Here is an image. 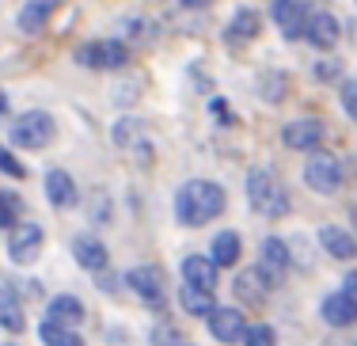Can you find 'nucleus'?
Masks as SVG:
<instances>
[{
	"label": "nucleus",
	"instance_id": "f8f14e48",
	"mask_svg": "<svg viewBox=\"0 0 357 346\" xmlns=\"http://www.w3.org/2000/svg\"><path fill=\"white\" fill-rule=\"evenodd\" d=\"M304 38L316 50H335L338 46V20L331 12H312L308 27H304Z\"/></svg>",
	"mask_w": 357,
	"mask_h": 346
},
{
	"label": "nucleus",
	"instance_id": "72a5a7b5",
	"mask_svg": "<svg viewBox=\"0 0 357 346\" xmlns=\"http://www.w3.org/2000/svg\"><path fill=\"white\" fill-rule=\"evenodd\" d=\"M354 221H357V206H354Z\"/></svg>",
	"mask_w": 357,
	"mask_h": 346
},
{
	"label": "nucleus",
	"instance_id": "aec40b11",
	"mask_svg": "<svg viewBox=\"0 0 357 346\" xmlns=\"http://www.w3.org/2000/svg\"><path fill=\"white\" fill-rule=\"evenodd\" d=\"M54 8H57V0H27V4H23V12H20V31L38 35V31L50 23Z\"/></svg>",
	"mask_w": 357,
	"mask_h": 346
},
{
	"label": "nucleus",
	"instance_id": "a211bd4d",
	"mask_svg": "<svg viewBox=\"0 0 357 346\" xmlns=\"http://www.w3.org/2000/svg\"><path fill=\"white\" fill-rule=\"evenodd\" d=\"M319 243L331 259H354L357 255V240L346 229H335V225H323L319 229Z\"/></svg>",
	"mask_w": 357,
	"mask_h": 346
},
{
	"label": "nucleus",
	"instance_id": "f704fd0d",
	"mask_svg": "<svg viewBox=\"0 0 357 346\" xmlns=\"http://www.w3.org/2000/svg\"><path fill=\"white\" fill-rule=\"evenodd\" d=\"M175 346H190V343H175Z\"/></svg>",
	"mask_w": 357,
	"mask_h": 346
},
{
	"label": "nucleus",
	"instance_id": "4be33fe9",
	"mask_svg": "<svg viewBox=\"0 0 357 346\" xmlns=\"http://www.w3.org/2000/svg\"><path fill=\"white\" fill-rule=\"evenodd\" d=\"M240 251H243L240 232H220L217 240H213V251H209V259H213L217 266H236V263H240Z\"/></svg>",
	"mask_w": 357,
	"mask_h": 346
},
{
	"label": "nucleus",
	"instance_id": "473e14b6",
	"mask_svg": "<svg viewBox=\"0 0 357 346\" xmlns=\"http://www.w3.org/2000/svg\"><path fill=\"white\" fill-rule=\"evenodd\" d=\"M8 111V99H4V91H0V114H4Z\"/></svg>",
	"mask_w": 357,
	"mask_h": 346
},
{
	"label": "nucleus",
	"instance_id": "f257e3e1",
	"mask_svg": "<svg viewBox=\"0 0 357 346\" xmlns=\"http://www.w3.org/2000/svg\"><path fill=\"white\" fill-rule=\"evenodd\" d=\"M225 206H228L225 187H220V183H209V179H190L175 194V217H178V225H186V229L209 225L213 217L225 213Z\"/></svg>",
	"mask_w": 357,
	"mask_h": 346
},
{
	"label": "nucleus",
	"instance_id": "6e6552de",
	"mask_svg": "<svg viewBox=\"0 0 357 346\" xmlns=\"http://www.w3.org/2000/svg\"><path fill=\"white\" fill-rule=\"evenodd\" d=\"M323 137H327V126L319 118H296V122H289L282 130V141L293 153H316L323 145Z\"/></svg>",
	"mask_w": 357,
	"mask_h": 346
},
{
	"label": "nucleus",
	"instance_id": "b1692460",
	"mask_svg": "<svg viewBox=\"0 0 357 346\" xmlns=\"http://www.w3.org/2000/svg\"><path fill=\"white\" fill-rule=\"evenodd\" d=\"M23 324H27V319H23L20 297H15L12 289H0V327L15 335V331H23Z\"/></svg>",
	"mask_w": 357,
	"mask_h": 346
},
{
	"label": "nucleus",
	"instance_id": "0eeeda50",
	"mask_svg": "<svg viewBox=\"0 0 357 346\" xmlns=\"http://www.w3.org/2000/svg\"><path fill=\"white\" fill-rule=\"evenodd\" d=\"M270 15H274V23L282 27V35L289 42H301L312 12H308V0H274V4H270Z\"/></svg>",
	"mask_w": 357,
	"mask_h": 346
},
{
	"label": "nucleus",
	"instance_id": "4468645a",
	"mask_svg": "<svg viewBox=\"0 0 357 346\" xmlns=\"http://www.w3.org/2000/svg\"><path fill=\"white\" fill-rule=\"evenodd\" d=\"M266 289H270V278L262 274L259 266H255V270H243V274L236 278V297H240L243 305H255V308H259L262 301H266Z\"/></svg>",
	"mask_w": 357,
	"mask_h": 346
},
{
	"label": "nucleus",
	"instance_id": "c756f323",
	"mask_svg": "<svg viewBox=\"0 0 357 346\" xmlns=\"http://www.w3.org/2000/svg\"><path fill=\"white\" fill-rule=\"evenodd\" d=\"M338 69H342L338 61H319V65H316V77H319V80H335Z\"/></svg>",
	"mask_w": 357,
	"mask_h": 346
},
{
	"label": "nucleus",
	"instance_id": "a878e982",
	"mask_svg": "<svg viewBox=\"0 0 357 346\" xmlns=\"http://www.w3.org/2000/svg\"><path fill=\"white\" fill-rule=\"evenodd\" d=\"M23 221V198L15 190H0V229H12Z\"/></svg>",
	"mask_w": 357,
	"mask_h": 346
},
{
	"label": "nucleus",
	"instance_id": "1a4fd4ad",
	"mask_svg": "<svg viewBox=\"0 0 357 346\" xmlns=\"http://www.w3.org/2000/svg\"><path fill=\"white\" fill-rule=\"evenodd\" d=\"M126 282L133 285V293L144 301L149 308H164V278H160V270L152 266H133L130 274H126Z\"/></svg>",
	"mask_w": 357,
	"mask_h": 346
},
{
	"label": "nucleus",
	"instance_id": "393cba45",
	"mask_svg": "<svg viewBox=\"0 0 357 346\" xmlns=\"http://www.w3.org/2000/svg\"><path fill=\"white\" fill-rule=\"evenodd\" d=\"M38 335H42V343H46V346H84V339L73 331V327H65V324H54V319H46Z\"/></svg>",
	"mask_w": 357,
	"mask_h": 346
},
{
	"label": "nucleus",
	"instance_id": "dca6fc26",
	"mask_svg": "<svg viewBox=\"0 0 357 346\" xmlns=\"http://www.w3.org/2000/svg\"><path fill=\"white\" fill-rule=\"evenodd\" d=\"M259 31H262V15L255 12V8H240V12L232 15V23H228L225 38L232 42V46H240V42L259 38Z\"/></svg>",
	"mask_w": 357,
	"mask_h": 346
},
{
	"label": "nucleus",
	"instance_id": "2eb2a0df",
	"mask_svg": "<svg viewBox=\"0 0 357 346\" xmlns=\"http://www.w3.org/2000/svg\"><path fill=\"white\" fill-rule=\"evenodd\" d=\"M183 282L198 289H217V263L209 255H190L183 263Z\"/></svg>",
	"mask_w": 357,
	"mask_h": 346
},
{
	"label": "nucleus",
	"instance_id": "7c9ffc66",
	"mask_svg": "<svg viewBox=\"0 0 357 346\" xmlns=\"http://www.w3.org/2000/svg\"><path fill=\"white\" fill-rule=\"evenodd\" d=\"M342 293H346V297H350L354 305H357V270H350V274L342 278Z\"/></svg>",
	"mask_w": 357,
	"mask_h": 346
},
{
	"label": "nucleus",
	"instance_id": "c85d7f7f",
	"mask_svg": "<svg viewBox=\"0 0 357 346\" xmlns=\"http://www.w3.org/2000/svg\"><path fill=\"white\" fill-rule=\"evenodd\" d=\"M342 107H346V114L357 122V80H346L342 84Z\"/></svg>",
	"mask_w": 357,
	"mask_h": 346
},
{
	"label": "nucleus",
	"instance_id": "5701e85b",
	"mask_svg": "<svg viewBox=\"0 0 357 346\" xmlns=\"http://www.w3.org/2000/svg\"><path fill=\"white\" fill-rule=\"evenodd\" d=\"M46 319H54V324H65V327H76L84 319V305L76 297H54L50 301V312Z\"/></svg>",
	"mask_w": 357,
	"mask_h": 346
},
{
	"label": "nucleus",
	"instance_id": "6ab92c4d",
	"mask_svg": "<svg viewBox=\"0 0 357 346\" xmlns=\"http://www.w3.org/2000/svg\"><path fill=\"white\" fill-rule=\"evenodd\" d=\"M323 319H327L331 327H350L357 319V305L338 289V293H331V297L323 301Z\"/></svg>",
	"mask_w": 357,
	"mask_h": 346
},
{
	"label": "nucleus",
	"instance_id": "7ed1b4c3",
	"mask_svg": "<svg viewBox=\"0 0 357 346\" xmlns=\"http://www.w3.org/2000/svg\"><path fill=\"white\" fill-rule=\"evenodd\" d=\"M54 137H57V122H54V114H46V111H27L12 122V145L27 149V153L46 149Z\"/></svg>",
	"mask_w": 357,
	"mask_h": 346
},
{
	"label": "nucleus",
	"instance_id": "20e7f679",
	"mask_svg": "<svg viewBox=\"0 0 357 346\" xmlns=\"http://www.w3.org/2000/svg\"><path fill=\"white\" fill-rule=\"evenodd\" d=\"M73 57H76V65H84V69H91V73H110V69H122V65L130 61V50H126L122 42L99 38V42L80 46Z\"/></svg>",
	"mask_w": 357,
	"mask_h": 346
},
{
	"label": "nucleus",
	"instance_id": "423d86ee",
	"mask_svg": "<svg viewBox=\"0 0 357 346\" xmlns=\"http://www.w3.org/2000/svg\"><path fill=\"white\" fill-rule=\"evenodd\" d=\"M8 255L20 266H31L42 255V229L35 221H20L8 229Z\"/></svg>",
	"mask_w": 357,
	"mask_h": 346
},
{
	"label": "nucleus",
	"instance_id": "412c9836",
	"mask_svg": "<svg viewBox=\"0 0 357 346\" xmlns=\"http://www.w3.org/2000/svg\"><path fill=\"white\" fill-rule=\"evenodd\" d=\"M178 305L190 312V316H209V312L217 308V301H213V289H198V285L183 282V289H178Z\"/></svg>",
	"mask_w": 357,
	"mask_h": 346
},
{
	"label": "nucleus",
	"instance_id": "bb28decb",
	"mask_svg": "<svg viewBox=\"0 0 357 346\" xmlns=\"http://www.w3.org/2000/svg\"><path fill=\"white\" fill-rule=\"evenodd\" d=\"M243 346H278V339L266 324H259V327H248V331H243Z\"/></svg>",
	"mask_w": 357,
	"mask_h": 346
},
{
	"label": "nucleus",
	"instance_id": "f03ea898",
	"mask_svg": "<svg viewBox=\"0 0 357 346\" xmlns=\"http://www.w3.org/2000/svg\"><path fill=\"white\" fill-rule=\"evenodd\" d=\"M248 202L262 217H285L289 213V190L270 167H255L248 175Z\"/></svg>",
	"mask_w": 357,
	"mask_h": 346
},
{
	"label": "nucleus",
	"instance_id": "39448f33",
	"mask_svg": "<svg viewBox=\"0 0 357 346\" xmlns=\"http://www.w3.org/2000/svg\"><path fill=\"white\" fill-rule=\"evenodd\" d=\"M304 183L316 194H335L342 190V160L331 153H312L308 167H304Z\"/></svg>",
	"mask_w": 357,
	"mask_h": 346
},
{
	"label": "nucleus",
	"instance_id": "f3484780",
	"mask_svg": "<svg viewBox=\"0 0 357 346\" xmlns=\"http://www.w3.org/2000/svg\"><path fill=\"white\" fill-rule=\"evenodd\" d=\"M73 255H76V263H80L84 270H107V263H110L107 248L96 240V236H76V240H73Z\"/></svg>",
	"mask_w": 357,
	"mask_h": 346
},
{
	"label": "nucleus",
	"instance_id": "ddd939ff",
	"mask_svg": "<svg viewBox=\"0 0 357 346\" xmlns=\"http://www.w3.org/2000/svg\"><path fill=\"white\" fill-rule=\"evenodd\" d=\"M46 198L54 202L57 209H69L76 206V183H73V175L69 172H61V167H54V172H46Z\"/></svg>",
	"mask_w": 357,
	"mask_h": 346
},
{
	"label": "nucleus",
	"instance_id": "cd10ccee",
	"mask_svg": "<svg viewBox=\"0 0 357 346\" xmlns=\"http://www.w3.org/2000/svg\"><path fill=\"white\" fill-rule=\"evenodd\" d=\"M0 172L12 175V179H23V175H27V164H20L12 149H0Z\"/></svg>",
	"mask_w": 357,
	"mask_h": 346
},
{
	"label": "nucleus",
	"instance_id": "9b49d317",
	"mask_svg": "<svg viewBox=\"0 0 357 346\" xmlns=\"http://www.w3.org/2000/svg\"><path fill=\"white\" fill-rule=\"evenodd\" d=\"M289 243L285 240H278V236H270V240H262V263H259V270L270 278V285H278L282 278L289 274Z\"/></svg>",
	"mask_w": 357,
	"mask_h": 346
},
{
	"label": "nucleus",
	"instance_id": "9d476101",
	"mask_svg": "<svg viewBox=\"0 0 357 346\" xmlns=\"http://www.w3.org/2000/svg\"><path fill=\"white\" fill-rule=\"evenodd\" d=\"M206 319H209V331L217 335V343H225V346L243 343L248 319H243V312H240V308H213Z\"/></svg>",
	"mask_w": 357,
	"mask_h": 346
},
{
	"label": "nucleus",
	"instance_id": "2f4dec72",
	"mask_svg": "<svg viewBox=\"0 0 357 346\" xmlns=\"http://www.w3.org/2000/svg\"><path fill=\"white\" fill-rule=\"evenodd\" d=\"M178 4H183V8H209L213 0H178Z\"/></svg>",
	"mask_w": 357,
	"mask_h": 346
}]
</instances>
